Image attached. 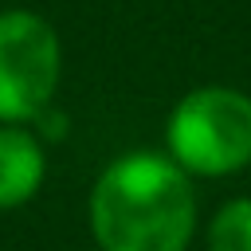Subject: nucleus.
Returning a JSON list of instances; mask_svg holds the SVG:
<instances>
[{
	"mask_svg": "<svg viewBox=\"0 0 251 251\" xmlns=\"http://www.w3.org/2000/svg\"><path fill=\"white\" fill-rule=\"evenodd\" d=\"M196 231L192 176L153 149L114 157L90 188V235L102 251H184Z\"/></svg>",
	"mask_w": 251,
	"mask_h": 251,
	"instance_id": "obj_1",
	"label": "nucleus"
},
{
	"mask_svg": "<svg viewBox=\"0 0 251 251\" xmlns=\"http://www.w3.org/2000/svg\"><path fill=\"white\" fill-rule=\"evenodd\" d=\"M165 149L188 176H231L251 165V94L208 82L176 98Z\"/></svg>",
	"mask_w": 251,
	"mask_h": 251,
	"instance_id": "obj_2",
	"label": "nucleus"
},
{
	"mask_svg": "<svg viewBox=\"0 0 251 251\" xmlns=\"http://www.w3.org/2000/svg\"><path fill=\"white\" fill-rule=\"evenodd\" d=\"M63 39L31 8H0V122L31 126L59 94Z\"/></svg>",
	"mask_w": 251,
	"mask_h": 251,
	"instance_id": "obj_3",
	"label": "nucleus"
},
{
	"mask_svg": "<svg viewBox=\"0 0 251 251\" xmlns=\"http://www.w3.org/2000/svg\"><path fill=\"white\" fill-rule=\"evenodd\" d=\"M47 176V149L31 126L0 122V212L24 208Z\"/></svg>",
	"mask_w": 251,
	"mask_h": 251,
	"instance_id": "obj_4",
	"label": "nucleus"
},
{
	"mask_svg": "<svg viewBox=\"0 0 251 251\" xmlns=\"http://www.w3.org/2000/svg\"><path fill=\"white\" fill-rule=\"evenodd\" d=\"M208 251H251V196H235L212 216Z\"/></svg>",
	"mask_w": 251,
	"mask_h": 251,
	"instance_id": "obj_5",
	"label": "nucleus"
}]
</instances>
